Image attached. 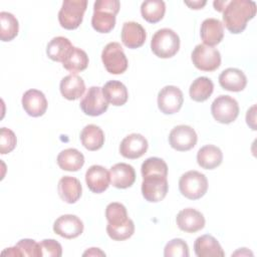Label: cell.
Segmentation results:
<instances>
[{
	"mask_svg": "<svg viewBox=\"0 0 257 257\" xmlns=\"http://www.w3.org/2000/svg\"><path fill=\"white\" fill-rule=\"evenodd\" d=\"M256 3L251 0L228 1L223 10V22L225 27L233 34L243 32L247 22L256 15Z\"/></svg>",
	"mask_w": 257,
	"mask_h": 257,
	"instance_id": "cell-1",
	"label": "cell"
},
{
	"mask_svg": "<svg viewBox=\"0 0 257 257\" xmlns=\"http://www.w3.org/2000/svg\"><path fill=\"white\" fill-rule=\"evenodd\" d=\"M120 3L117 0H97L93 4L91 17L92 28L99 33H108L115 26V15L118 13Z\"/></svg>",
	"mask_w": 257,
	"mask_h": 257,
	"instance_id": "cell-2",
	"label": "cell"
},
{
	"mask_svg": "<svg viewBox=\"0 0 257 257\" xmlns=\"http://www.w3.org/2000/svg\"><path fill=\"white\" fill-rule=\"evenodd\" d=\"M151 49L160 58H171L180 49V37L170 28L159 29L153 35Z\"/></svg>",
	"mask_w": 257,
	"mask_h": 257,
	"instance_id": "cell-3",
	"label": "cell"
},
{
	"mask_svg": "<svg viewBox=\"0 0 257 257\" xmlns=\"http://www.w3.org/2000/svg\"><path fill=\"white\" fill-rule=\"evenodd\" d=\"M179 190L185 198L198 200L207 193L208 180L198 171H188L179 180Z\"/></svg>",
	"mask_w": 257,
	"mask_h": 257,
	"instance_id": "cell-4",
	"label": "cell"
},
{
	"mask_svg": "<svg viewBox=\"0 0 257 257\" xmlns=\"http://www.w3.org/2000/svg\"><path fill=\"white\" fill-rule=\"evenodd\" d=\"M87 7L86 0H65L58 12V21L62 28L76 29L82 22Z\"/></svg>",
	"mask_w": 257,
	"mask_h": 257,
	"instance_id": "cell-5",
	"label": "cell"
},
{
	"mask_svg": "<svg viewBox=\"0 0 257 257\" xmlns=\"http://www.w3.org/2000/svg\"><path fill=\"white\" fill-rule=\"evenodd\" d=\"M102 63L111 74H121L127 69V58L118 42L107 43L101 52Z\"/></svg>",
	"mask_w": 257,
	"mask_h": 257,
	"instance_id": "cell-6",
	"label": "cell"
},
{
	"mask_svg": "<svg viewBox=\"0 0 257 257\" xmlns=\"http://www.w3.org/2000/svg\"><path fill=\"white\" fill-rule=\"evenodd\" d=\"M196 68L202 71H214L221 65V54L218 49L205 44H198L191 54Z\"/></svg>",
	"mask_w": 257,
	"mask_h": 257,
	"instance_id": "cell-7",
	"label": "cell"
},
{
	"mask_svg": "<svg viewBox=\"0 0 257 257\" xmlns=\"http://www.w3.org/2000/svg\"><path fill=\"white\" fill-rule=\"evenodd\" d=\"M211 112L215 120L220 123H231L239 114V105L235 98L230 95L217 96L211 105Z\"/></svg>",
	"mask_w": 257,
	"mask_h": 257,
	"instance_id": "cell-8",
	"label": "cell"
},
{
	"mask_svg": "<svg viewBox=\"0 0 257 257\" xmlns=\"http://www.w3.org/2000/svg\"><path fill=\"white\" fill-rule=\"evenodd\" d=\"M169 185L166 176L152 174L143 177L142 194L143 197L151 203L162 201L168 193Z\"/></svg>",
	"mask_w": 257,
	"mask_h": 257,
	"instance_id": "cell-9",
	"label": "cell"
},
{
	"mask_svg": "<svg viewBox=\"0 0 257 257\" xmlns=\"http://www.w3.org/2000/svg\"><path fill=\"white\" fill-rule=\"evenodd\" d=\"M79 105L86 115L98 116L106 111L108 102L102 93L101 87L90 86L80 100Z\"/></svg>",
	"mask_w": 257,
	"mask_h": 257,
	"instance_id": "cell-10",
	"label": "cell"
},
{
	"mask_svg": "<svg viewBox=\"0 0 257 257\" xmlns=\"http://www.w3.org/2000/svg\"><path fill=\"white\" fill-rule=\"evenodd\" d=\"M184 102L182 90L175 85H166L158 93V107L165 114L178 112Z\"/></svg>",
	"mask_w": 257,
	"mask_h": 257,
	"instance_id": "cell-11",
	"label": "cell"
},
{
	"mask_svg": "<svg viewBox=\"0 0 257 257\" xmlns=\"http://www.w3.org/2000/svg\"><path fill=\"white\" fill-rule=\"evenodd\" d=\"M198 141L195 130L186 124L175 126L169 135L170 146L179 152H186L193 149Z\"/></svg>",
	"mask_w": 257,
	"mask_h": 257,
	"instance_id": "cell-12",
	"label": "cell"
},
{
	"mask_svg": "<svg viewBox=\"0 0 257 257\" xmlns=\"http://www.w3.org/2000/svg\"><path fill=\"white\" fill-rule=\"evenodd\" d=\"M53 231L62 238L73 239L83 232V223L75 215H62L54 221Z\"/></svg>",
	"mask_w": 257,
	"mask_h": 257,
	"instance_id": "cell-13",
	"label": "cell"
},
{
	"mask_svg": "<svg viewBox=\"0 0 257 257\" xmlns=\"http://www.w3.org/2000/svg\"><path fill=\"white\" fill-rule=\"evenodd\" d=\"M147 139L141 134H131L126 136L119 145V153L123 158L135 160L144 156L148 150Z\"/></svg>",
	"mask_w": 257,
	"mask_h": 257,
	"instance_id": "cell-14",
	"label": "cell"
},
{
	"mask_svg": "<svg viewBox=\"0 0 257 257\" xmlns=\"http://www.w3.org/2000/svg\"><path fill=\"white\" fill-rule=\"evenodd\" d=\"M22 106L25 112L33 117L43 115L47 109V99L38 89H28L22 96Z\"/></svg>",
	"mask_w": 257,
	"mask_h": 257,
	"instance_id": "cell-15",
	"label": "cell"
},
{
	"mask_svg": "<svg viewBox=\"0 0 257 257\" xmlns=\"http://www.w3.org/2000/svg\"><path fill=\"white\" fill-rule=\"evenodd\" d=\"M176 222L179 229L187 233H195L205 227L204 215L193 208L181 210L176 217Z\"/></svg>",
	"mask_w": 257,
	"mask_h": 257,
	"instance_id": "cell-16",
	"label": "cell"
},
{
	"mask_svg": "<svg viewBox=\"0 0 257 257\" xmlns=\"http://www.w3.org/2000/svg\"><path fill=\"white\" fill-rule=\"evenodd\" d=\"M85 182L87 188L92 193L100 194L104 192L110 184L109 172L102 166L93 165L89 167L85 173Z\"/></svg>",
	"mask_w": 257,
	"mask_h": 257,
	"instance_id": "cell-17",
	"label": "cell"
},
{
	"mask_svg": "<svg viewBox=\"0 0 257 257\" xmlns=\"http://www.w3.org/2000/svg\"><path fill=\"white\" fill-rule=\"evenodd\" d=\"M147 38L145 28L138 22H124L121 28V41L124 46L136 49L144 45Z\"/></svg>",
	"mask_w": 257,
	"mask_h": 257,
	"instance_id": "cell-18",
	"label": "cell"
},
{
	"mask_svg": "<svg viewBox=\"0 0 257 257\" xmlns=\"http://www.w3.org/2000/svg\"><path fill=\"white\" fill-rule=\"evenodd\" d=\"M110 184L117 189H126L136 181V172L133 166L125 163L113 165L109 170Z\"/></svg>",
	"mask_w": 257,
	"mask_h": 257,
	"instance_id": "cell-19",
	"label": "cell"
},
{
	"mask_svg": "<svg viewBox=\"0 0 257 257\" xmlns=\"http://www.w3.org/2000/svg\"><path fill=\"white\" fill-rule=\"evenodd\" d=\"M201 39L205 45L215 46L219 44L224 37V25L216 18H207L201 24Z\"/></svg>",
	"mask_w": 257,
	"mask_h": 257,
	"instance_id": "cell-20",
	"label": "cell"
},
{
	"mask_svg": "<svg viewBox=\"0 0 257 257\" xmlns=\"http://www.w3.org/2000/svg\"><path fill=\"white\" fill-rule=\"evenodd\" d=\"M219 83L225 90L238 92L246 87L247 77L242 70L230 67L220 73Z\"/></svg>",
	"mask_w": 257,
	"mask_h": 257,
	"instance_id": "cell-21",
	"label": "cell"
},
{
	"mask_svg": "<svg viewBox=\"0 0 257 257\" xmlns=\"http://www.w3.org/2000/svg\"><path fill=\"white\" fill-rule=\"evenodd\" d=\"M57 191L62 201L67 204H74L81 197L82 187L78 179L70 176H64L58 182Z\"/></svg>",
	"mask_w": 257,
	"mask_h": 257,
	"instance_id": "cell-22",
	"label": "cell"
},
{
	"mask_svg": "<svg viewBox=\"0 0 257 257\" xmlns=\"http://www.w3.org/2000/svg\"><path fill=\"white\" fill-rule=\"evenodd\" d=\"M194 251L198 257H223L225 253L215 237L209 234L198 237L194 243Z\"/></svg>",
	"mask_w": 257,
	"mask_h": 257,
	"instance_id": "cell-23",
	"label": "cell"
},
{
	"mask_svg": "<svg viewBox=\"0 0 257 257\" xmlns=\"http://www.w3.org/2000/svg\"><path fill=\"white\" fill-rule=\"evenodd\" d=\"M59 89L64 98L68 100H75L84 93L85 83L79 75L71 73L61 79Z\"/></svg>",
	"mask_w": 257,
	"mask_h": 257,
	"instance_id": "cell-24",
	"label": "cell"
},
{
	"mask_svg": "<svg viewBox=\"0 0 257 257\" xmlns=\"http://www.w3.org/2000/svg\"><path fill=\"white\" fill-rule=\"evenodd\" d=\"M222 151L214 145H206L197 153V163L205 170L216 169L222 164Z\"/></svg>",
	"mask_w": 257,
	"mask_h": 257,
	"instance_id": "cell-25",
	"label": "cell"
},
{
	"mask_svg": "<svg viewBox=\"0 0 257 257\" xmlns=\"http://www.w3.org/2000/svg\"><path fill=\"white\" fill-rule=\"evenodd\" d=\"M101 89L107 102L114 106H121L127 101V89L125 85L118 80L107 81Z\"/></svg>",
	"mask_w": 257,
	"mask_h": 257,
	"instance_id": "cell-26",
	"label": "cell"
},
{
	"mask_svg": "<svg viewBox=\"0 0 257 257\" xmlns=\"http://www.w3.org/2000/svg\"><path fill=\"white\" fill-rule=\"evenodd\" d=\"M56 162L61 170L76 172L84 165V156L78 150L69 148L61 151L58 154Z\"/></svg>",
	"mask_w": 257,
	"mask_h": 257,
	"instance_id": "cell-27",
	"label": "cell"
},
{
	"mask_svg": "<svg viewBox=\"0 0 257 257\" xmlns=\"http://www.w3.org/2000/svg\"><path fill=\"white\" fill-rule=\"evenodd\" d=\"M80 142L88 151H97L104 144V134L102 130L95 124L85 125L80 133Z\"/></svg>",
	"mask_w": 257,
	"mask_h": 257,
	"instance_id": "cell-28",
	"label": "cell"
},
{
	"mask_svg": "<svg viewBox=\"0 0 257 257\" xmlns=\"http://www.w3.org/2000/svg\"><path fill=\"white\" fill-rule=\"evenodd\" d=\"M72 47L73 45L69 39L63 36H57L48 42L46 47V54L51 60L62 63Z\"/></svg>",
	"mask_w": 257,
	"mask_h": 257,
	"instance_id": "cell-29",
	"label": "cell"
},
{
	"mask_svg": "<svg viewBox=\"0 0 257 257\" xmlns=\"http://www.w3.org/2000/svg\"><path fill=\"white\" fill-rule=\"evenodd\" d=\"M88 61L89 60L86 52L78 47L73 46L63 60L62 66L72 74H75L86 69Z\"/></svg>",
	"mask_w": 257,
	"mask_h": 257,
	"instance_id": "cell-30",
	"label": "cell"
},
{
	"mask_svg": "<svg viewBox=\"0 0 257 257\" xmlns=\"http://www.w3.org/2000/svg\"><path fill=\"white\" fill-rule=\"evenodd\" d=\"M214 90L213 81L206 76H200L196 78L190 85L189 94L190 97L197 102H203L207 100Z\"/></svg>",
	"mask_w": 257,
	"mask_h": 257,
	"instance_id": "cell-31",
	"label": "cell"
},
{
	"mask_svg": "<svg viewBox=\"0 0 257 257\" xmlns=\"http://www.w3.org/2000/svg\"><path fill=\"white\" fill-rule=\"evenodd\" d=\"M166 12V4L161 0L144 1L141 5V14L149 23H157L161 21Z\"/></svg>",
	"mask_w": 257,
	"mask_h": 257,
	"instance_id": "cell-32",
	"label": "cell"
},
{
	"mask_svg": "<svg viewBox=\"0 0 257 257\" xmlns=\"http://www.w3.org/2000/svg\"><path fill=\"white\" fill-rule=\"evenodd\" d=\"M19 31V24L17 18L9 13L0 12V39L4 42L13 40Z\"/></svg>",
	"mask_w": 257,
	"mask_h": 257,
	"instance_id": "cell-33",
	"label": "cell"
},
{
	"mask_svg": "<svg viewBox=\"0 0 257 257\" xmlns=\"http://www.w3.org/2000/svg\"><path fill=\"white\" fill-rule=\"evenodd\" d=\"M105 217L108 225L120 226L127 221V212L125 207L117 202L109 203L105 208Z\"/></svg>",
	"mask_w": 257,
	"mask_h": 257,
	"instance_id": "cell-34",
	"label": "cell"
},
{
	"mask_svg": "<svg viewBox=\"0 0 257 257\" xmlns=\"http://www.w3.org/2000/svg\"><path fill=\"white\" fill-rule=\"evenodd\" d=\"M106 232L109 238L114 241H123L133 236L135 233V224L132 219H127V221L120 226H110L107 224Z\"/></svg>",
	"mask_w": 257,
	"mask_h": 257,
	"instance_id": "cell-35",
	"label": "cell"
},
{
	"mask_svg": "<svg viewBox=\"0 0 257 257\" xmlns=\"http://www.w3.org/2000/svg\"><path fill=\"white\" fill-rule=\"evenodd\" d=\"M141 172L142 176H147V175H152V174H158L162 176H168V166L166 162L157 157H151L148 158L141 167Z\"/></svg>",
	"mask_w": 257,
	"mask_h": 257,
	"instance_id": "cell-36",
	"label": "cell"
},
{
	"mask_svg": "<svg viewBox=\"0 0 257 257\" xmlns=\"http://www.w3.org/2000/svg\"><path fill=\"white\" fill-rule=\"evenodd\" d=\"M188 244L180 238L169 241L164 249L165 257H189Z\"/></svg>",
	"mask_w": 257,
	"mask_h": 257,
	"instance_id": "cell-37",
	"label": "cell"
},
{
	"mask_svg": "<svg viewBox=\"0 0 257 257\" xmlns=\"http://www.w3.org/2000/svg\"><path fill=\"white\" fill-rule=\"evenodd\" d=\"M17 144V138L15 134L7 127H1L0 130V154L6 155L11 153Z\"/></svg>",
	"mask_w": 257,
	"mask_h": 257,
	"instance_id": "cell-38",
	"label": "cell"
},
{
	"mask_svg": "<svg viewBox=\"0 0 257 257\" xmlns=\"http://www.w3.org/2000/svg\"><path fill=\"white\" fill-rule=\"evenodd\" d=\"M21 252L22 256H31V257H40L42 255V250L40 243H37L32 239H21L15 245Z\"/></svg>",
	"mask_w": 257,
	"mask_h": 257,
	"instance_id": "cell-39",
	"label": "cell"
},
{
	"mask_svg": "<svg viewBox=\"0 0 257 257\" xmlns=\"http://www.w3.org/2000/svg\"><path fill=\"white\" fill-rule=\"evenodd\" d=\"M43 256L60 257L62 255L61 245L54 239H44L40 242Z\"/></svg>",
	"mask_w": 257,
	"mask_h": 257,
	"instance_id": "cell-40",
	"label": "cell"
},
{
	"mask_svg": "<svg viewBox=\"0 0 257 257\" xmlns=\"http://www.w3.org/2000/svg\"><path fill=\"white\" fill-rule=\"evenodd\" d=\"M1 255H2V256L7 255V256H12V257L22 256V254H21L20 250H19L16 246H14V247H10V248H6L4 251H2V252H1Z\"/></svg>",
	"mask_w": 257,
	"mask_h": 257,
	"instance_id": "cell-41",
	"label": "cell"
},
{
	"mask_svg": "<svg viewBox=\"0 0 257 257\" xmlns=\"http://www.w3.org/2000/svg\"><path fill=\"white\" fill-rule=\"evenodd\" d=\"M82 255L83 256H105V253L102 252L99 248H89Z\"/></svg>",
	"mask_w": 257,
	"mask_h": 257,
	"instance_id": "cell-42",
	"label": "cell"
},
{
	"mask_svg": "<svg viewBox=\"0 0 257 257\" xmlns=\"http://www.w3.org/2000/svg\"><path fill=\"white\" fill-rule=\"evenodd\" d=\"M206 1H193V2H189V1H185V4L188 5L191 9H202L205 5H206Z\"/></svg>",
	"mask_w": 257,
	"mask_h": 257,
	"instance_id": "cell-43",
	"label": "cell"
},
{
	"mask_svg": "<svg viewBox=\"0 0 257 257\" xmlns=\"http://www.w3.org/2000/svg\"><path fill=\"white\" fill-rule=\"evenodd\" d=\"M227 3H228V1H214L213 5H214L215 10L223 12V10H224L225 6L227 5Z\"/></svg>",
	"mask_w": 257,
	"mask_h": 257,
	"instance_id": "cell-44",
	"label": "cell"
}]
</instances>
